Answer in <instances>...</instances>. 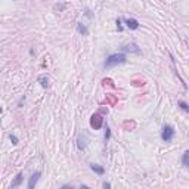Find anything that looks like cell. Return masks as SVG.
Returning a JSON list of instances; mask_svg holds the SVG:
<instances>
[{
  "instance_id": "cell-11",
  "label": "cell",
  "mask_w": 189,
  "mask_h": 189,
  "mask_svg": "<svg viewBox=\"0 0 189 189\" xmlns=\"http://www.w3.org/2000/svg\"><path fill=\"white\" fill-rule=\"evenodd\" d=\"M121 50H123V52H134V53H139V52H140V50L137 49V46L134 45V43H132V45H127V46H124Z\"/></svg>"
},
{
  "instance_id": "cell-18",
  "label": "cell",
  "mask_w": 189,
  "mask_h": 189,
  "mask_svg": "<svg viewBox=\"0 0 189 189\" xmlns=\"http://www.w3.org/2000/svg\"><path fill=\"white\" fill-rule=\"evenodd\" d=\"M102 186H104L105 189H108V188H111V183L109 182H104V183H102Z\"/></svg>"
},
{
  "instance_id": "cell-6",
  "label": "cell",
  "mask_w": 189,
  "mask_h": 189,
  "mask_svg": "<svg viewBox=\"0 0 189 189\" xmlns=\"http://www.w3.org/2000/svg\"><path fill=\"white\" fill-rule=\"evenodd\" d=\"M37 81L40 83V86H41L43 89H47L49 87V77H47V74H40L37 77Z\"/></svg>"
},
{
  "instance_id": "cell-1",
  "label": "cell",
  "mask_w": 189,
  "mask_h": 189,
  "mask_svg": "<svg viewBox=\"0 0 189 189\" xmlns=\"http://www.w3.org/2000/svg\"><path fill=\"white\" fill-rule=\"evenodd\" d=\"M126 59H127V56H126V53H123V52L112 53V55H109V56L106 58V61L104 62V67H105V68L117 67V65H120V64H124Z\"/></svg>"
},
{
  "instance_id": "cell-14",
  "label": "cell",
  "mask_w": 189,
  "mask_h": 189,
  "mask_svg": "<svg viewBox=\"0 0 189 189\" xmlns=\"http://www.w3.org/2000/svg\"><path fill=\"white\" fill-rule=\"evenodd\" d=\"M177 105L182 108L183 111H189V106H188V104H186L185 100H179V102H177Z\"/></svg>"
},
{
  "instance_id": "cell-16",
  "label": "cell",
  "mask_w": 189,
  "mask_h": 189,
  "mask_svg": "<svg viewBox=\"0 0 189 189\" xmlns=\"http://www.w3.org/2000/svg\"><path fill=\"white\" fill-rule=\"evenodd\" d=\"M109 137H111V128L106 126V128H105V140H106V142L109 140Z\"/></svg>"
},
{
  "instance_id": "cell-7",
  "label": "cell",
  "mask_w": 189,
  "mask_h": 189,
  "mask_svg": "<svg viewBox=\"0 0 189 189\" xmlns=\"http://www.w3.org/2000/svg\"><path fill=\"white\" fill-rule=\"evenodd\" d=\"M22 180H24V174H22V173H18V174L15 176L13 182L11 183V188H18V186H21Z\"/></svg>"
},
{
  "instance_id": "cell-13",
  "label": "cell",
  "mask_w": 189,
  "mask_h": 189,
  "mask_svg": "<svg viewBox=\"0 0 189 189\" xmlns=\"http://www.w3.org/2000/svg\"><path fill=\"white\" fill-rule=\"evenodd\" d=\"M67 5L65 3H55L53 5V12H64Z\"/></svg>"
},
{
  "instance_id": "cell-20",
  "label": "cell",
  "mask_w": 189,
  "mask_h": 189,
  "mask_svg": "<svg viewBox=\"0 0 189 189\" xmlns=\"http://www.w3.org/2000/svg\"><path fill=\"white\" fill-rule=\"evenodd\" d=\"M2 112H3V108H2V106H0V114H2Z\"/></svg>"
},
{
  "instance_id": "cell-2",
  "label": "cell",
  "mask_w": 189,
  "mask_h": 189,
  "mask_svg": "<svg viewBox=\"0 0 189 189\" xmlns=\"http://www.w3.org/2000/svg\"><path fill=\"white\" fill-rule=\"evenodd\" d=\"M174 134H176L174 127L170 126V124H166L164 127H162V132H161V139L164 142H171L173 137H174Z\"/></svg>"
},
{
  "instance_id": "cell-17",
  "label": "cell",
  "mask_w": 189,
  "mask_h": 189,
  "mask_svg": "<svg viewBox=\"0 0 189 189\" xmlns=\"http://www.w3.org/2000/svg\"><path fill=\"white\" fill-rule=\"evenodd\" d=\"M115 24H117V30H118V31H123V25H121V19H120V18H118Z\"/></svg>"
},
{
  "instance_id": "cell-15",
  "label": "cell",
  "mask_w": 189,
  "mask_h": 189,
  "mask_svg": "<svg viewBox=\"0 0 189 189\" xmlns=\"http://www.w3.org/2000/svg\"><path fill=\"white\" fill-rule=\"evenodd\" d=\"M9 140H11L13 145H18V142H19V140H18V137H16L15 134H9Z\"/></svg>"
},
{
  "instance_id": "cell-19",
  "label": "cell",
  "mask_w": 189,
  "mask_h": 189,
  "mask_svg": "<svg viewBox=\"0 0 189 189\" xmlns=\"http://www.w3.org/2000/svg\"><path fill=\"white\" fill-rule=\"evenodd\" d=\"M24 102H25V98L22 96V98L19 99V104H18V105H19V106H22V104H24Z\"/></svg>"
},
{
  "instance_id": "cell-9",
  "label": "cell",
  "mask_w": 189,
  "mask_h": 189,
  "mask_svg": "<svg viewBox=\"0 0 189 189\" xmlns=\"http://www.w3.org/2000/svg\"><path fill=\"white\" fill-rule=\"evenodd\" d=\"M90 170L94 171V173L99 174V176H102V174L105 173V168L102 167V166H99V164H90Z\"/></svg>"
},
{
  "instance_id": "cell-10",
  "label": "cell",
  "mask_w": 189,
  "mask_h": 189,
  "mask_svg": "<svg viewBox=\"0 0 189 189\" xmlns=\"http://www.w3.org/2000/svg\"><path fill=\"white\" fill-rule=\"evenodd\" d=\"M77 31H79L81 36H89V30H87V27H86L83 22H79V24H77Z\"/></svg>"
},
{
  "instance_id": "cell-12",
  "label": "cell",
  "mask_w": 189,
  "mask_h": 189,
  "mask_svg": "<svg viewBox=\"0 0 189 189\" xmlns=\"http://www.w3.org/2000/svg\"><path fill=\"white\" fill-rule=\"evenodd\" d=\"M182 164L185 168L189 167V151H185L183 152V155H182Z\"/></svg>"
},
{
  "instance_id": "cell-4",
  "label": "cell",
  "mask_w": 189,
  "mask_h": 189,
  "mask_svg": "<svg viewBox=\"0 0 189 189\" xmlns=\"http://www.w3.org/2000/svg\"><path fill=\"white\" fill-rule=\"evenodd\" d=\"M40 176H41L40 171H36V173H33V174H31V177H30V180H28V189H33L34 186L39 183Z\"/></svg>"
},
{
  "instance_id": "cell-3",
  "label": "cell",
  "mask_w": 189,
  "mask_h": 189,
  "mask_svg": "<svg viewBox=\"0 0 189 189\" xmlns=\"http://www.w3.org/2000/svg\"><path fill=\"white\" fill-rule=\"evenodd\" d=\"M102 124H104V117L100 114H93L92 118H90V126L94 128V130H99L102 127Z\"/></svg>"
},
{
  "instance_id": "cell-8",
  "label": "cell",
  "mask_w": 189,
  "mask_h": 189,
  "mask_svg": "<svg viewBox=\"0 0 189 189\" xmlns=\"http://www.w3.org/2000/svg\"><path fill=\"white\" fill-rule=\"evenodd\" d=\"M86 140H87V139H86V136H83V134L79 136V139H77V148H79L80 151H83L86 148V145H87Z\"/></svg>"
},
{
  "instance_id": "cell-5",
  "label": "cell",
  "mask_w": 189,
  "mask_h": 189,
  "mask_svg": "<svg viewBox=\"0 0 189 189\" xmlns=\"http://www.w3.org/2000/svg\"><path fill=\"white\" fill-rule=\"evenodd\" d=\"M124 22H126V27L128 30H137L139 28V21L134 19V18H127V19H124Z\"/></svg>"
}]
</instances>
